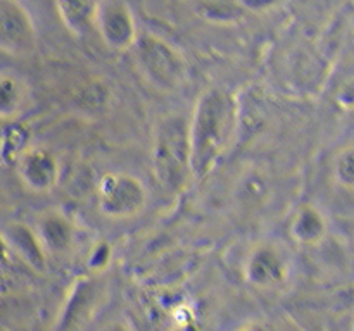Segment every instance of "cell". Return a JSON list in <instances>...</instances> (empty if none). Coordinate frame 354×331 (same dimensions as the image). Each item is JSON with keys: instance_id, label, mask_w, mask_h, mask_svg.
Returning <instances> with one entry per match:
<instances>
[{"instance_id": "8fae6325", "label": "cell", "mask_w": 354, "mask_h": 331, "mask_svg": "<svg viewBox=\"0 0 354 331\" xmlns=\"http://www.w3.org/2000/svg\"><path fill=\"white\" fill-rule=\"evenodd\" d=\"M97 3L95 0H57L62 23L75 37H83L93 28Z\"/></svg>"}, {"instance_id": "277c9868", "label": "cell", "mask_w": 354, "mask_h": 331, "mask_svg": "<svg viewBox=\"0 0 354 331\" xmlns=\"http://www.w3.org/2000/svg\"><path fill=\"white\" fill-rule=\"evenodd\" d=\"M37 48L38 34L28 10L17 0H0V52L23 59Z\"/></svg>"}, {"instance_id": "8992f818", "label": "cell", "mask_w": 354, "mask_h": 331, "mask_svg": "<svg viewBox=\"0 0 354 331\" xmlns=\"http://www.w3.org/2000/svg\"><path fill=\"white\" fill-rule=\"evenodd\" d=\"M17 176L28 192L48 193L59 183L61 164L47 148H24L17 157Z\"/></svg>"}, {"instance_id": "7a4b0ae2", "label": "cell", "mask_w": 354, "mask_h": 331, "mask_svg": "<svg viewBox=\"0 0 354 331\" xmlns=\"http://www.w3.org/2000/svg\"><path fill=\"white\" fill-rule=\"evenodd\" d=\"M152 157L159 183L165 188L178 192L192 176L189 123L185 119L173 116L159 124Z\"/></svg>"}, {"instance_id": "52a82bcc", "label": "cell", "mask_w": 354, "mask_h": 331, "mask_svg": "<svg viewBox=\"0 0 354 331\" xmlns=\"http://www.w3.org/2000/svg\"><path fill=\"white\" fill-rule=\"evenodd\" d=\"M138 41V61L152 85H158L159 88H173L178 85L182 66L175 52L154 38Z\"/></svg>"}, {"instance_id": "ba28073f", "label": "cell", "mask_w": 354, "mask_h": 331, "mask_svg": "<svg viewBox=\"0 0 354 331\" xmlns=\"http://www.w3.org/2000/svg\"><path fill=\"white\" fill-rule=\"evenodd\" d=\"M287 276V259L279 247L259 243L248 254L244 262V278L259 288H273Z\"/></svg>"}, {"instance_id": "9c48e42d", "label": "cell", "mask_w": 354, "mask_h": 331, "mask_svg": "<svg viewBox=\"0 0 354 331\" xmlns=\"http://www.w3.org/2000/svg\"><path fill=\"white\" fill-rule=\"evenodd\" d=\"M30 100V85L23 76L12 71H0V121H16L26 112Z\"/></svg>"}, {"instance_id": "7c38bea8", "label": "cell", "mask_w": 354, "mask_h": 331, "mask_svg": "<svg viewBox=\"0 0 354 331\" xmlns=\"http://www.w3.org/2000/svg\"><path fill=\"white\" fill-rule=\"evenodd\" d=\"M324 219L313 207H304L290 223V234L297 243H315L324 234Z\"/></svg>"}, {"instance_id": "5b68a950", "label": "cell", "mask_w": 354, "mask_h": 331, "mask_svg": "<svg viewBox=\"0 0 354 331\" xmlns=\"http://www.w3.org/2000/svg\"><path fill=\"white\" fill-rule=\"evenodd\" d=\"M93 28L107 47L114 50H128L137 43V28L130 9L123 2L109 0L97 3Z\"/></svg>"}, {"instance_id": "5bb4252c", "label": "cell", "mask_w": 354, "mask_h": 331, "mask_svg": "<svg viewBox=\"0 0 354 331\" xmlns=\"http://www.w3.org/2000/svg\"><path fill=\"white\" fill-rule=\"evenodd\" d=\"M335 178L346 186H354V148L341 154L335 164Z\"/></svg>"}, {"instance_id": "4fadbf2b", "label": "cell", "mask_w": 354, "mask_h": 331, "mask_svg": "<svg viewBox=\"0 0 354 331\" xmlns=\"http://www.w3.org/2000/svg\"><path fill=\"white\" fill-rule=\"evenodd\" d=\"M9 241L14 250L19 252L21 257L26 259L30 264H44L45 252L35 231L28 230L26 226H21V224H14L9 228Z\"/></svg>"}, {"instance_id": "3957f363", "label": "cell", "mask_w": 354, "mask_h": 331, "mask_svg": "<svg viewBox=\"0 0 354 331\" xmlns=\"http://www.w3.org/2000/svg\"><path fill=\"white\" fill-rule=\"evenodd\" d=\"M97 207L107 219H133L144 212L149 193L140 178L131 172H106L97 183Z\"/></svg>"}, {"instance_id": "6da1fadb", "label": "cell", "mask_w": 354, "mask_h": 331, "mask_svg": "<svg viewBox=\"0 0 354 331\" xmlns=\"http://www.w3.org/2000/svg\"><path fill=\"white\" fill-rule=\"evenodd\" d=\"M234 103L220 90L203 93L189 123L192 176H203L227 145L234 126Z\"/></svg>"}, {"instance_id": "30bf717a", "label": "cell", "mask_w": 354, "mask_h": 331, "mask_svg": "<svg viewBox=\"0 0 354 331\" xmlns=\"http://www.w3.org/2000/svg\"><path fill=\"white\" fill-rule=\"evenodd\" d=\"M37 234L44 252L62 254L71 245L73 231L68 219L57 210H48L37 223Z\"/></svg>"}]
</instances>
